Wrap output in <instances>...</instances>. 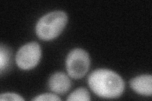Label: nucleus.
Masks as SVG:
<instances>
[{
	"instance_id": "obj_2",
	"label": "nucleus",
	"mask_w": 152,
	"mask_h": 101,
	"mask_svg": "<svg viewBox=\"0 0 152 101\" xmlns=\"http://www.w3.org/2000/svg\"><path fill=\"white\" fill-rule=\"evenodd\" d=\"M67 20V15L62 11H55L46 14L36 24L37 37L46 41L54 39L63 31Z\"/></svg>"
},
{
	"instance_id": "obj_9",
	"label": "nucleus",
	"mask_w": 152,
	"mask_h": 101,
	"mask_svg": "<svg viewBox=\"0 0 152 101\" xmlns=\"http://www.w3.org/2000/svg\"><path fill=\"white\" fill-rule=\"evenodd\" d=\"M34 101H60L61 99L58 97V96L50 93L43 94L37 96L36 97H34L32 99Z\"/></svg>"
},
{
	"instance_id": "obj_6",
	"label": "nucleus",
	"mask_w": 152,
	"mask_h": 101,
	"mask_svg": "<svg viewBox=\"0 0 152 101\" xmlns=\"http://www.w3.org/2000/svg\"><path fill=\"white\" fill-rule=\"evenodd\" d=\"M131 87L140 95L151 96L152 94V76L142 75L130 80Z\"/></svg>"
},
{
	"instance_id": "obj_1",
	"label": "nucleus",
	"mask_w": 152,
	"mask_h": 101,
	"mask_svg": "<svg viewBox=\"0 0 152 101\" xmlns=\"http://www.w3.org/2000/svg\"><path fill=\"white\" fill-rule=\"evenodd\" d=\"M88 84L93 92L104 99L119 97L124 90L123 79L115 72L107 69L94 70L89 75Z\"/></svg>"
},
{
	"instance_id": "obj_4",
	"label": "nucleus",
	"mask_w": 152,
	"mask_h": 101,
	"mask_svg": "<svg viewBox=\"0 0 152 101\" xmlns=\"http://www.w3.org/2000/svg\"><path fill=\"white\" fill-rule=\"evenodd\" d=\"M41 57V49L37 42H32L21 47L16 55V62L19 68L28 70L36 67Z\"/></svg>"
},
{
	"instance_id": "obj_10",
	"label": "nucleus",
	"mask_w": 152,
	"mask_h": 101,
	"mask_svg": "<svg viewBox=\"0 0 152 101\" xmlns=\"http://www.w3.org/2000/svg\"><path fill=\"white\" fill-rule=\"evenodd\" d=\"M0 100H13V101H23L24 99L20 95L15 93H5L0 95Z\"/></svg>"
},
{
	"instance_id": "obj_7",
	"label": "nucleus",
	"mask_w": 152,
	"mask_h": 101,
	"mask_svg": "<svg viewBox=\"0 0 152 101\" xmlns=\"http://www.w3.org/2000/svg\"><path fill=\"white\" fill-rule=\"evenodd\" d=\"M66 100L71 101H89L91 98H90V95L88 90L81 87L76 89L72 93H71Z\"/></svg>"
},
{
	"instance_id": "obj_3",
	"label": "nucleus",
	"mask_w": 152,
	"mask_h": 101,
	"mask_svg": "<svg viewBox=\"0 0 152 101\" xmlns=\"http://www.w3.org/2000/svg\"><path fill=\"white\" fill-rule=\"evenodd\" d=\"M90 66V59L88 52L77 48L71 51L66 60V68L71 78H81L88 73Z\"/></svg>"
},
{
	"instance_id": "obj_5",
	"label": "nucleus",
	"mask_w": 152,
	"mask_h": 101,
	"mask_svg": "<svg viewBox=\"0 0 152 101\" xmlns=\"http://www.w3.org/2000/svg\"><path fill=\"white\" fill-rule=\"evenodd\" d=\"M50 89L58 94H64L70 90L71 81L68 76L62 72H56L52 75L48 81Z\"/></svg>"
},
{
	"instance_id": "obj_8",
	"label": "nucleus",
	"mask_w": 152,
	"mask_h": 101,
	"mask_svg": "<svg viewBox=\"0 0 152 101\" xmlns=\"http://www.w3.org/2000/svg\"><path fill=\"white\" fill-rule=\"evenodd\" d=\"M10 60V52L6 47L1 46L0 48V70L1 73L3 69H5L7 66Z\"/></svg>"
}]
</instances>
